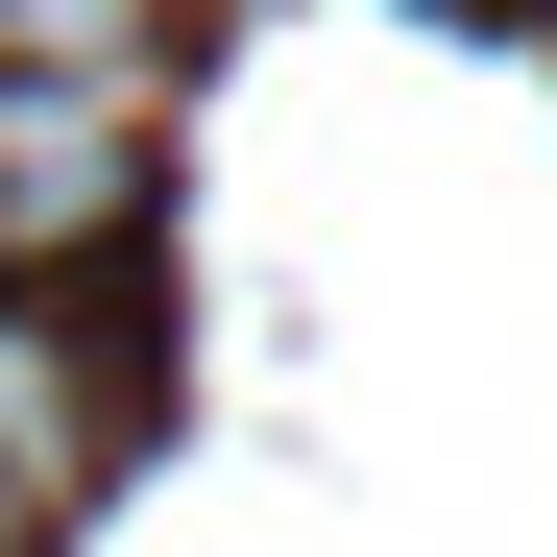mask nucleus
<instances>
[{
  "label": "nucleus",
  "mask_w": 557,
  "mask_h": 557,
  "mask_svg": "<svg viewBox=\"0 0 557 557\" xmlns=\"http://www.w3.org/2000/svg\"><path fill=\"white\" fill-rule=\"evenodd\" d=\"M170 98L146 73H0V267H98L146 195H170Z\"/></svg>",
  "instance_id": "f257e3e1"
},
{
  "label": "nucleus",
  "mask_w": 557,
  "mask_h": 557,
  "mask_svg": "<svg viewBox=\"0 0 557 557\" xmlns=\"http://www.w3.org/2000/svg\"><path fill=\"white\" fill-rule=\"evenodd\" d=\"M98 460H122V363H73L49 315H0V557L49 509H98Z\"/></svg>",
  "instance_id": "f03ea898"
},
{
  "label": "nucleus",
  "mask_w": 557,
  "mask_h": 557,
  "mask_svg": "<svg viewBox=\"0 0 557 557\" xmlns=\"http://www.w3.org/2000/svg\"><path fill=\"white\" fill-rule=\"evenodd\" d=\"M0 73H146L170 98V0H0Z\"/></svg>",
  "instance_id": "7ed1b4c3"
}]
</instances>
